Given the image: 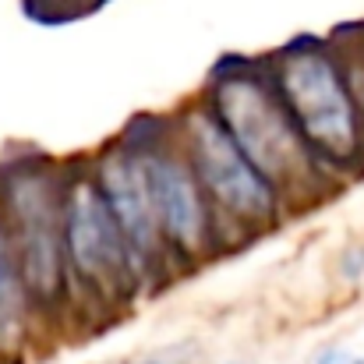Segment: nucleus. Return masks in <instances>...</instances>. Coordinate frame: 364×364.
I'll use <instances>...</instances> for the list:
<instances>
[{
	"instance_id": "nucleus-1",
	"label": "nucleus",
	"mask_w": 364,
	"mask_h": 364,
	"mask_svg": "<svg viewBox=\"0 0 364 364\" xmlns=\"http://www.w3.org/2000/svg\"><path fill=\"white\" fill-rule=\"evenodd\" d=\"M216 117L258 166V173L276 188H294L308 181L318 166V156L297 131L279 89H272L251 68H227L213 85Z\"/></svg>"
},
{
	"instance_id": "nucleus-2",
	"label": "nucleus",
	"mask_w": 364,
	"mask_h": 364,
	"mask_svg": "<svg viewBox=\"0 0 364 364\" xmlns=\"http://www.w3.org/2000/svg\"><path fill=\"white\" fill-rule=\"evenodd\" d=\"M276 89L318 159L354 163L361 152V107L350 92L347 71L315 43H297L279 60Z\"/></svg>"
},
{
	"instance_id": "nucleus-3",
	"label": "nucleus",
	"mask_w": 364,
	"mask_h": 364,
	"mask_svg": "<svg viewBox=\"0 0 364 364\" xmlns=\"http://www.w3.org/2000/svg\"><path fill=\"white\" fill-rule=\"evenodd\" d=\"M4 205L28 294L57 301L68 276V188L46 170H14L4 181Z\"/></svg>"
},
{
	"instance_id": "nucleus-4",
	"label": "nucleus",
	"mask_w": 364,
	"mask_h": 364,
	"mask_svg": "<svg viewBox=\"0 0 364 364\" xmlns=\"http://www.w3.org/2000/svg\"><path fill=\"white\" fill-rule=\"evenodd\" d=\"M68 265L107 297H124L138 276L131 244L100 191V181H75L68 188Z\"/></svg>"
},
{
	"instance_id": "nucleus-5",
	"label": "nucleus",
	"mask_w": 364,
	"mask_h": 364,
	"mask_svg": "<svg viewBox=\"0 0 364 364\" xmlns=\"http://www.w3.org/2000/svg\"><path fill=\"white\" fill-rule=\"evenodd\" d=\"M191 166L205 188V195L237 220L265 223L276 213V191L258 173V166L244 156L216 114H195L188 121Z\"/></svg>"
},
{
	"instance_id": "nucleus-6",
	"label": "nucleus",
	"mask_w": 364,
	"mask_h": 364,
	"mask_svg": "<svg viewBox=\"0 0 364 364\" xmlns=\"http://www.w3.org/2000/svg\"><path fill=\"white\" fill-rule=\"evenodd\" d=\"M134 156L145 170V184H149L163 237L188 255L198 251L209 237V209H205V188L195 166L159 145H149Z\"/></svg>"
},
{
	"instance_id": "nucleus-7",
	"label": "nucleus",
	"mask_w": 364,
	"mask_h": 364,
	"mask_svg": "<svg viewBox=\"0 0 364 364\" xmlns=\"http://www.w3.org/2000/svg\"><path fill=\"white\" fill-rule=\"evenodd\" d=\"M100 191H103L114 220L121 223L124 237L131 244L138 272L149 269L152 262H159V244L166 237H163V227H159V216H156V205H152V195L145 184V170H141L134 152L117 149L103 159Z\"/></svg>"
},
{
	"instance_id": "nucleus-8",
	"label": "nucleus",
	"mask_w": 364,
	"mask_h": 364,
	"mask_svg": "<svg viewBox=\"0 0 364 364\" xmlns=\"http://www.w3.org/2000/svg\"><path fill=\"white\" fill-rule=\"evenodd\" d=\"M103 4L107 0H25V7L36 21H71V18H82Z\"/></svg>"
},
{
	"instance_id": "nucleus-9",
	"label": "nucleus",
	"mask_w": 364,
	"mask_h": 364,
	"mask_svg": "<svg viewBox=\"0 0 364 364\" xmlns=\"http://www.w3.org/2000/svg\"><path fill=\"white\" fill-rule=\"evenodd\" d=\"M18 308V287H14V265L7 255V241L0 234V322H11Z\"/></svg>"
},
{
	"instance_id": "nucleus-10",
	"label": "nucleus",
	"mask_w": 364,
	"mask_h": 364,
	"mask_svg": "<svg viewBox=\"0 0 364 364\" xmlns=\"http://www.w3.org/2000/svg\"><path fill=\"white\" fill-rule=\"evenodd\" d=\"M318 364H364L361 358H354V354H343V350H329V354H322Z\"/></svg>"
}]
</instances>
